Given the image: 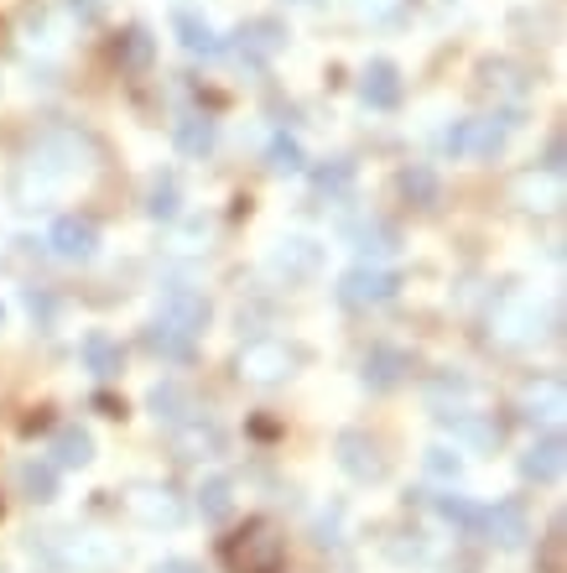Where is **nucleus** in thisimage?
I'll list each match as a JSON object with an SVG mask.
<instances>
[{"instance_id": "20e7f679", "label": "nucleus", "mask_w": 567, "mask_h": 573, "mask_svg": "<svg viewBox=\"0 0 567 573\" xmlns=\"http://www.w3.org/2000/svg\"><path fill=\"white\" fill-rule=\"evenodd\" d=\"M333 454H338V470H344L349 479H359V485H375V479H385V470H391V459H385V449H380V438H370V432H359V428L338 432Z\"/></svg>"}, {"instance_id": "2eb2a0df", "label": "nucleus", "mask_w": 567, "mask_h": 573, "mask_svg": "<svg viewBox=\"0 0 567 573\" xmlns=\"http://www.w3.org/2000/svg\"><path fill=\"white\" fill-rule=\"evenodd\" d=\"M490 324H495L490 339H500V344H531V339H537V303H526V297H505Z\"/></svg>"}, {"instance_id": "393cba45", "label": "nucleus", "mask_w": 567, "mask_h": 573, "mask_svg": "<svg viewBox=\"0 0 567 573\" xmlns=\"http://www.w3.org/2000/svg\"><path fill=\"white\" fill-rule=\"evenodd\" d=\"M198 511H204V522H224L235 511V485L224 475H209L198 485Z\"/></svg>"}, {"instance_id": "7c9ffc66", "label": "nucleus", "mask_w": 567, "mask_h": 573, "mask_svg": "<svg viewBox=\"0 0 567 573\" xmlns=\"http://www.w3.org/2000/svg\"><path fill=\"white\" fill-rule=\"evenodd\" d=\"M396 245H402V240H396V230H391V224H380V219H370V224H359V230H355V251L370 266H375L380 256H391Z\"/></svg>"}, {"instance_id": "7ed1b4c3", "label": "nucleus", "mask_w": 567, "mask_h": 573, "mask_svg": "<svg viewBox=\"0 0 567 573\" xmlns=\"http://www.w3.org/2000/svg\"><path fill=\"white\" fill-rule=\"evenodd\" d=\"M297 365H303V355L292 344H282V339H250L235 359V376L250 386H282L297 376Z\"/></svg>"}, {"instance_id": "bb28decb", "label": "nucleus", "mask_w": 567, "mask_h": 573, "mask_svg": "<svg viewBox=\"0 0 567 573\" xmlns=\"http://www.w3.org/2000/svg\"><path fill=\"white\" fill-rule=\"evenodd\" d=\"M16 479H22L26 501H52L58 496V464H48V459H26Z\"/></svg>"}, {"instance_id": "2f4dec72", "label": "nucleus", "mask_w": 567, "mask_h": 573, "mask_svg": "<svg viewBox=\"0 0 567 573\" xmlns=\"http://www.w3.org/2000/svg\"><path fill=\"white\" fill-rule=\"evenodd\" d=\"M432 505H437V516L453 522L458 532H479V526H484V505H473L469 496H432Z\"/></svg>"}, {"instance_id": "a211bd4d", "label": "nucleus", "mask_w": 567, "mask_h": 573, "mask_svg": "<svg viewBox=\"0 0 567 573\" xmlns=\"http://www.w3.org/2000/svg\"><path fill=\"white\" fill-rule=\"evenodd\" d=\"M172 32H177V42H183L188 58H219V52H224L219 32H213L198 11H177V16H172Z\"/></svg>"}, {"instance_id": "423d86ee", "label": "nucleus", "mask_w": 567, "mask_h": 573, "mask_svg": "<svg viewBox=\"0 0 567 573\" xmlns=\"http://www.w3.org/2000/svg\"><path fill=\"white\" fill-rule=\"evenodd\" d=\"M157 318L172 324V329H183L188 339H198L209 329V297L188 282H167L162 286V303H157Z\"/></svg>"}, {"instance_id": "72a5a7b5", "label": "nucleus", "mask_w": 567, "mask_h": 573, "mask_svg": "<svg viewBox=\"0 0 567 573\" xmlns=\"http://www.w3.org/2000/svg\"><path fill=\"white\" fill-rule=\"evenodd\" d=\"M396 183H402V193L417 209H432V204H437V172L432 168H406Z\"/></svg>"}, {"instance_id": "5701e85b", "label": "nucleus", "mask_w": 567, "mask_h": 573, "mask_svg": "<svg viewBox=\"0 0 567 573\" xmlns=\"http://www.w3.org/2000/svg\"><path fill=\"white\" fill-rule=\"evenodd\" d=\"M172 142H177L183 157H209L213 142H219V131H213L209 115H183L177 125H172Z\"/></svg>"}, {"instance_id": "6ab92c4d", "label": "nucleus", "mask_w": 567, "mask_h": 573, "mask_svg": "<svg viewBox=\"0 0 567 573\" xmlns=\"http://www.w3.org/2000/svg\"><path fill=\"white\" fill-rule=\"evenodd\" d=\"M437 423H443L458 443H469V449H495L500 443V423H490V417H473V412H437Z\"/></svg>"}, {"instance_id": "c756f323", "label": "nucleus", "mask_w": 567, "mask_h": 573, "mask_svg": "<svg viewBox=\"0 0 567 573\" xmlns=\"http://www.w3.org/2000/svg\"><path fill=\"white\" fill-rule=\"evenodd\" d=\"M266 168L276 172V178H292V172L308 168V157H303V142L297 136H271V146H266Z\"/></svg>"}, {"instance_id": "58836bf2", "label": "nucleus", "mask_w": 567, "mask_h": 573, "mask_svg": "<svg viewBox=\"0 0 567 573\" xmlns=\"http://www.w3.org/2000/svg\"><path fill=\"white\" fill-rule=\"evenodd\" d=\"M151 573H204V569H198L193 558H162V563H157Z\"/></svg>"}, {"instance_id": "aec40b11", "label": "nucleus", "mask_w": 567, "mask_h": 573, "mask_svg": "<svg viewBox=\"0 0 567 573\" xmlns=\"http://www.w3.org/2000/svg\"><path fill=\"white\" fill-rule=\"evenodd\" d=\"M110 58H115L125 73H146L151 69V58H157V42H151L146 26H125V32L115 37V48H110Z\"/></svg>"}, {"instance_id": "e433bc0d", "label": "nucleus", "mask_w": 567, "mask_h": 573, "mask_svg": "<svg viewBox=\"0 0 567 573\" xmlns=\"http://www.w3.org/2000/svg\"><path fill=\"white\" fill-rule=\"evenodd\" d=\"M563 548H567V537H563V516L546 526V542H542V573H563Z\"/></svg>"}, {"instance_id": "9b49d317", "label": "nucleus", "mask_w": 567, "mask_h": 573, "mask_svg": "<svg viewBox=\"0 0 567 573\" xmlns=\"http://www.w3.org/2000/svg\"><path fill=\"white\" fill-rule=\"evenodd\" d=\"M479 89L505 99V105H520V99L531 95V73L520 69V63H510V58H490V63H479Z\"/></svg>"}, {"instance_id": "f257e3e1", "label": "nucleus", "mask_w": 567, "mask_h": 573, "mask_svg": "<svg viewBox=\"0 0 567 573\" xmlns=\"http://www.w3.org/2000/svg\"><path fill=\"white\" fill-rule=\"evenodd\" d=\"M219 558H224V569L230 573H282L286 537H282V526L271 522V516H250L235 537H224Z\"/></svg>"}, {"instance_id": "9d476101", "label": "nucleus", "mask_w": 567, "mask_h": 573, "mask_svg": "<svg viewBox=\"0 0 567 573\" xmlns=\"http://www.w3.org/2000/svg\"><path fill=\"white\" fill-rule=\"evenodd\" d=\"M323 266V245L308 235H286L276 251H271V271L286 277V282H308L312 271Z\"/></svg>"}, {"instance_id": "f3484780", "label": "nucleus", "mask_w": 567, "mask_h": 573, "mask_svg": "<svg viewBox=\"0 0 567 573\" xmlns=\"http://www.w3.org/2000/svg\"><path fill=\"white\" fill-rule=\"evenodd\" d=\"M406 370H411V355L396 350V344H375V350L365 355V386H370V391H391V386H402Z\"/></svg>"}, {"instance_id": "c85d7f7f", "label": "nucleus", "mask_w": 567, "mask_h": 573, "mask_svg": "<svg viewBox=\"0 0 567 573\" xmlns=\"http://www.w3.org/2000/svg\"><path fill=\"white\" fill-rule=\"evenodd\" d=\"M52 459L69 464V470H84V464L95 459V438H89L84 428H63L58 438H52Z\"/></svg>"}, {"instance_id": "6e6552de", "label": "nucleus", "mask_w": 567, "mask_h": 573, "mask_svg": "<svg viewBox=\"0 0 567 573\" xmlns=\"http://www.w3.org/2000/svg\"><path fill=\"white\" fill-rule=\"evenodd\" d=\"M125 511L136 516L141 526H183V516H188V505H183V496H172L167 485H136L131 496H125Z\"/></svg>"}, {"instance_id": "f03ea898", "label": "nucleus", "mask_w": 567, "mask_h": 573, "mask_svg": "<svg viewBox=\"0 0 567 573\" xmlns=\"http://www.w3.org/2000/svg\"><path fill=\"white\" fill-rule=\"evenodd\" d=\"M520 125V110H495V115H473V120H458L443 146H448L453 157H473V162H490L505 151L510 142V131Z\"/></svg>"}, {"instance_id": "c9c22d12", "label": "nucleus", "mask_w": 567, "mask_h": 573, "mask_svg": "<svg viewBox=\"0 0 567 573\" xmlns=\"http://www.w3.org/2000/svg\"><path fill=\"white\" fill-rule=\"evenodd\" d=\"M422 464H427V475H432V479H443V485H453V479L464 475V454H453L448 443H432Z\"/></svg>"}, {"instance_id": "0eeeda50", "label": "nucleus", "mask_w": 567, "mask_h": 573, "mask_svg": "<svg viewBox=\"0 0 567 573\" xmlns=\"http://www.w3.org/2000/svg\"><path fill=\"white\" fill-rule=\"evenodd\" d=\"M235 58H239V69H266L276 52L286 48V26L282 22H271V16H256V22H245L235 32Z\"/></svg>"}, {"instance_id": "4c0bfd02", "label": "nucleus", "mask_w": 567, "mask_h": 573, "mask_svg": "<svg viewBox=\"0 0 567 573\" xmlns=\"http://www.w3.org/2000/svg\"><path fill=\"white\" fill-rule=\"evenodd\" d=\"M26 308H32V318H37L42 329H48L52 318H58V303H52L48 292H26Z\"/></svg>"}, {"instance_id": "ddd939ff", "label": "nucleus", "mask_w": 567, "mask_h": 573, "mask_svg": "<svg viewBox=\"0 0 567 573\" xmlns=\"http://www.w3.org/2000/svg\"><path fill=\"white\" fill-rule=\"evenodd\" d=\"M567 470V443H563V432H542L526 454H520V475L526 479H537V485H552V479Z\"/></svg>"}, {"instance_id": "4468645a", "label": "nucleus", "mask_w": 567, "mask_h": 573, "mask_svg": "<svg viewBox=\"0 0 567 573\" xmlns=\"http://www.w3.org/2000/svg\"><path fill=\"white\" fill-rule=\"evenodd\" d=\"M490 542H500L505 552H516L526 548V537H531V526H526V505L520 501H500L484 511V526H479Z\"/></svg>"}, {"instance_id": "a878e982", "label": "nucleus", "mask_w": 567, "mask_h": 573, "mask_svg": "<svg viewBox=\"0 0 567 573\" xmlns=\"http://www.w3.org/2000/svg\"><path fill=\"white\" fill-rule=\"evenodd\" d=\"M406 11H411V0H349V16L359 26H396L406 22Z\"/></svg>"}, {"instance_id": "39448f33", "label": "nucleus", "mask_w": 567, "mask_h": 573, "mask_svg": "<svg viewBox=\"0 0 567 573\" xmlns=\"http://www.w3.org/2000/svg\"><path fill=\"white\" fill-rule=\"evenodd\" d=\"M402 292V277L391 271V266H370L359 261L344 282H338V303L344 308H380V303H391Z\"/></svg>"}, {"instance_id": "4be33fe9", "label": "nucleus", "mask_w": 567, "mask_h": 573, "mask_svg": "<svg viewBox=\"0 0 567 573\" xmlns=\"http://www.w3.org/2000/svg\"><path fill=\"white\" fill-rule=\"evenodd\" d=\"M151 412L162 417V423H188V417H198V402H193V391L188 386H177V381H162L157 391H151Z\"/></svg>"}, {"instance_id": "ea45409f", "label": "nucleus", "mask_w": 567, "mask_h": 573, "mask_svg": "<svg viewBox=\"0 0 567 573\" xmlns=\"http://www.w3.org/2000/svg\"><path fill=\"white\" fill-rule=\"evenodd\" d=\"M0 324H5V308H0Z\"/></svg>"}, {"instance_id": "412c9836", "label": "nucleus", "mask_w": 567, "mask_h": 573, "mask_svg": "<svg viewBox=\"0 0 567 573\" xmlns=\"http://www.w3.org/2000/svg\"><path fill=\"white\" fill-rule=\"evenodd\" d=\"M146 350L172 359V365H188L193 350H198V339H188L183 329H172V324H162V318H151V329H146Z\"/></svg>"}, {"instance_id": "1a4fd4ad", "label": "nucleus", "mask_w": 567, "mask_h": 573, "mask_svg": "<svg viewBox=\"0 0 567 573\" xmlns=\"http://www.w3.org/2000/svg\"><path fill=\"white\" fill-rule=\"evenodd\" d=\"M52 256L58 261H89L99 251V230H95V219H84V215H63L58 224H52Z\"/></svg>"}, {"instance_id": "cd10ccee", "label": "nucleus", "mask_w": 567, "mask_h": 573, "mask_svg": "<svg viewBox=\"0 0 567 573\" xmlns=\"http://www.w3.org/2000/svg\"><path fill=\"white\" fill-rule=\"evenodd\" d=\"M312 188L323 193V198H349V188H355V162H349V157L323 162V168L312 172Z\"/></svg>"}, {"instance_id": "f704fd0d", "label": "nucleus", "mask_w": 567, "mask_h": 573, "mask_svg": "<svg viewBox=\"0 0 567 573\" xmlns=\"http://www.w3.org/2000/svg\"><path fill=\"white\" fill-rule=\"evenodd\" d=\"M526 417H563V386L537 381L526 391Z\"/></svg>"}, {"instance_id": "473e14b6", "label": "nucleus", "mask_w": 567, "mask_h": 573, "mask_svg": "<svg viewBox=\"0 0 567 573\" xmlns=\"http://www.w3.org/2000/svg\"><path fill=\"white\" fill-rule=\"evenodd\" d=\"M177 198H183V193H177V178H172V172H157L151 188H146V215L151 219H177Z\"/></svg>"}, {"instance_id": "f8f14e48", "label": "nucleus", "mask_w": 567, "mask_h": 573, "mask_svg": "<svg viewBox=\"0 0 567 573\" xmlns=\"http://www.w3.org/2000/svg\"><path fill=\"white\" fill-rule=\"evenodd\" d=\"M172 449H177V459H219L224 454V428L204 423V412H198V417L172 428Z\"/></svg>"}, {"instance_id": "b1692460", "label": "nucleus", "mask_w": 567, "mask_h": 573, "mask_svg": "<svg viewBox=\"0 0 567 573\" xmlns=\"http://www.w3.org/2000/svg\"><path fill=\"white\" fill-rule=\"evenodd\" d=\"M84 365L95 370L99 381H115L120 365H125V355H120V344L110 334H89V339H84Z\"/></svg>"}, {"instance_id": "dca6fc26", "label": "nucleus", "mask_w": 567, "mask_h": 573, "mask_svg": "<svg viewBox=\"0 0 567 573\" xmlns=\"http://www.w3.org/2000/svg\"><path fill=\"white\" fill-rule=\"evenodd\" d=\"M359 99H365L370 110H396V105H402V73H396V63L375 58L370 69L359 73Z\"/></svg>"}]
</instances>
